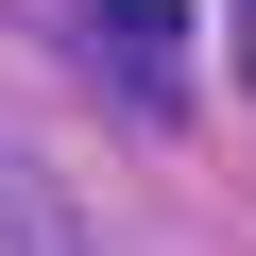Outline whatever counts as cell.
<instances>
[{"mask_svg":"<svg viewBox=\"0 0 256 256\" xmlns=\"http://www.w3.org/2000/svg\"><path fill=\"white\" fill-rule=\"evenodd\" d=\"M86 52L120 68V102H188V0H86Z\"/></svg>","mask_w":256,"mask_h":256,"instance_id":"cell-1","label":"cell"},{"mask_svg":"<svg viewBox=\"0 0 256 256\" xmlns=\"http://www.w3.org/2000/svg\"><path fill=\"white\" fill-rule=\"evenodd\" d=\"M0 256H86V222H68V188L0 137Z\"/></svg>","mask_w":256,"mask_h":256,"instance_id":"cell-2","label":"cell"}]
</instances>
